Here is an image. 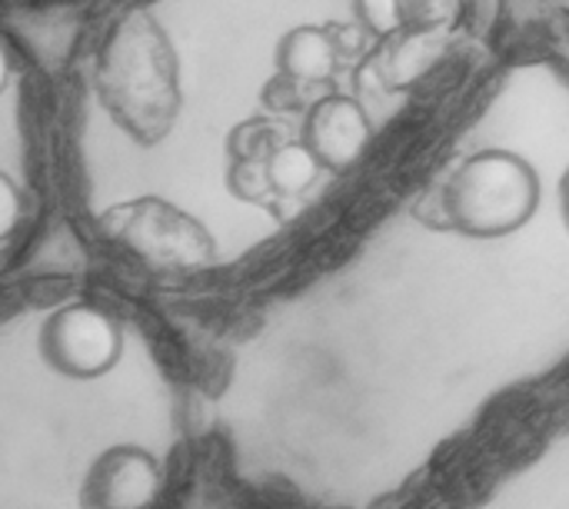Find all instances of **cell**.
Listing matches in <instances>:
<instances>
[{
	"instance_id": "obj_1",
	"label": "cell",
	"mask_w": 569,
	"mask_h": 509,
	"mask_svg": "<svg viewBox=\"0 0 569 509\" xmlns=\"http://www.w3.org/2000/svg\"><path fill=\"white\" fill-rule=\"evenodd\" d=\"M540 207V177L530 160L513 150H480L463 160L447 190L443 210L457 233L497 240L523 230Z\"/></svg>"
},
{
	"instance_id": "obj_2",
	"label": "cell",
	"mask_w": 569,
	"mask_h": 509,
	"mask_svg": "<svg viewBox=\"0 0 569 509\" xmlns=\"http://www.w3.org/2000/svg\"><path fill=\"white\" fill-rule=\"evenodd\" d=\"M40 353L70 380H97L117 367L123 353V333L103 310L67 303L47 317L40 330Z\"/></svg>"
},
{
	"instance_id": "obj_3",
	"label": "cell",
	"mask_w": 569,
	"mask_h": 509,
	"mask_svg": "<svg viewBox=\"0 0 569 509\" xmlns=\"http://www.w3.org/2000/svg\"><path fill=\"white\" fill-rule=\"evenodd\" d=\"M163 473L143 447H110L87 473L83 500L90 509H150L160 500Z\"/></svg>"
},
{
	"instance_id": "obj_4",
	"label": "cell",
	"mask_w": 569,
	"mask_h": 509,
	"mask_svg": "<svg viewBox=\"0 0 569 509\" xmlns=\"http://www.w3.org/2000/svg\"><path fill=\"white\" fill-rule=\"evenodd\" d=\"M370 133H373L370 117L357 97L327 93L307 110L300 140L310 147V153L320 160L323 170L343 173L363 157Z\"/></svg>"
},
{
	"instance_id": "obj_5",
	"label": "cell",
	"mask_w": 569,
	"mask_h": 509,
	"mask_svg": "<svg viewBox=\"0 0 569 509\" xmlns=\"http://www.w3.org/2000/svg\"><path fill=\"white\" fill-rule=\"evenodd\" d=\"M277 70L297 83H320L337 73V43L330 30L300 23L277 43Z\"/></svg>"
},
{
	"instance_id": "obj_6",
	"label": "cell",
	"mask_w": 569,
	"mask_h": 509,
	"mask_svg": "<svg viewBox=\"0 0 569 509\" xmlns=\"http://www.w3.org/2000/svg\"><path fill=\"white\" fill-rule=\"evenodd\" d=\"M320 160L310 153V147L300 143H280L263 157V177L277 197H300L320 173Z\"/></svg>"
},
{
	"instance_id": "obj_7",
	"label": "cell",
	"mask_w": 569,
	"mask_h": 509,
	"mask_svg": "<svg viewBox=\"0 0 569 509\" xmlns=\"http://www.w3.org/2000/svg\"><path fill=\"white\" fill-rule=\"evenodd\" d=\"M397 27L407 33H430L457 20L463 0H390Z\"/></svg>"
},
{
	"instance_id": "obj_8",
	"label": "cell",
	"mask_w": 569,
	"mask_h": 509,
	"mask_svg": "<svg viewBox=\"0 0 569 509\" xmlns=\"http://www.w3.org/2000/svg\"><path fill=\"white\" fill-rule=\"evenodd\" d=\"M0 203H3V217H0V237L7 240L17 227V203H20V193L13 187V180L3 173L0 177Z\"/></svg>"
},
{
	"instance_id": "obj_9",
	"label": "cell",
	"mask_w": 569,
	"mask_h": 509,
	"mask_svg": "<svg viewBox=\"0 0 569 509\" xmlns=\"http://www.w3.org/2000/svg\"><path fill=\"white\" fill-rule=\"evenodd\" d=\"M560 210H563V220H567L569 227V167L567 173H563V180H560Z\"/></svg>"
}]
</instances>
